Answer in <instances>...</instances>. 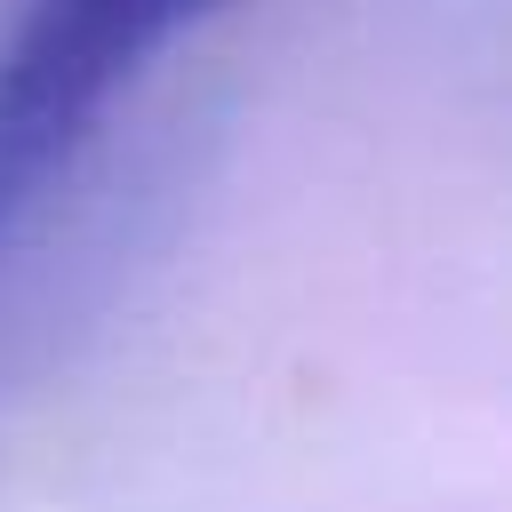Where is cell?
<instances>
[{
    "instance_id": "1",
    "label": "cell",
    "mask_w": 512,
    "mask_h": 512,
    "mask_svg": "<svg viewBox=\"0 0 512 512\" xmlns=\"http://www.w3.org/2000/svg\"><path fill=\"white\" fill-rule=\"evenodd\" d=\"M216 0H24L0 32V224Z\"/></svg>"
}]
</instances>
